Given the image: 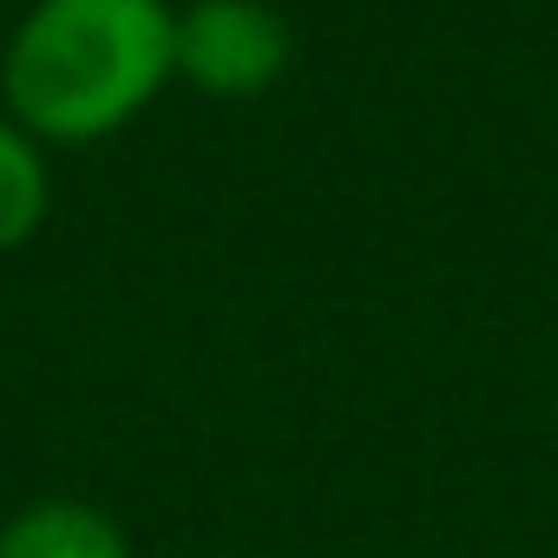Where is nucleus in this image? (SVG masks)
Returning a JSON list of instances; mask_svg holds the SVG:
<instances>
[{
  "instance_id": "1",
  "label": "nucleus",
  "mask_w": 558,
  "mask_h": 558,
  "mask_svg": "<svg viewBox=\"0 0 558 558\" xmlns=\"http://www.w3.org/2000/svg\"><path fill=\"white\" fill-rule=\"evenodd\" d=\"M178 80L165 0H34L0 60L8 119L40 145H99Z\"/></svg>"
},
{
  "instance_id": "2",
  "label": "nucleus",
  "mask_w": 558,
  "mask_h": 558,
  "mask_svg": "<svg viewBox=\"0 0 558 558\" xmlns=\"http://www.w3.org/2000/svg\"><path fill=\"white\" fill-rule=\"evenodd\" d=\"M296 60V34L269 0H191L178 14V80L204 99H263Z\"/></svg>"
},
{
  "instance_id": "3",
  "label": "nucleus",
  "mask_w": 558,
  "mask_h": 558,
  "mask_svg": "<svg viewBox=\"0 0 558 558\" xmlns=\"http://www.w3.org/2000/svg\"><path fill=\"white\" fill-rule=\"evenodd\" d=\"M0 558H132V532L119 512L60 493L0 519Z\"/></svg>"
},
{
  "instance_id": "4",
  "label": "nucleus",
  "mask_w": 558,
  "mask_h": 558,
  "mask_svg": "<svg viewBox=\"0 0 558 558\" xmlns=\"http://www.w3.org/2000/svg\"><path fill=\"white\" fill-rule=\"evenodd\" d=\"M47 204H53V178H47L40 138H27L14 119H0V256H14L21 243L40 236Z\"/></svg>"
}]
</instances>
